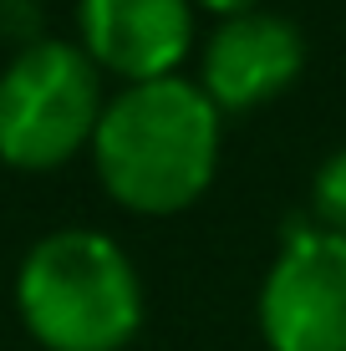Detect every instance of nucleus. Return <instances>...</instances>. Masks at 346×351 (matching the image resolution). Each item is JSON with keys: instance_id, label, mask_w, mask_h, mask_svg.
Here are the masks:
<instances>
[{"instance_id": "obj_6", "label": "nucleus", "mask_w": 346, "mask_h": 351, "mask_svg": "<svg viewBox=\"0 0 346 351\" xmlns=\"http://www.w3.org/2000/svg\"><path fill=\"white\" fill-rule=\"evenodd\" d=\"M82 51L133 82L178 77L194 51V0H77Z\"/></svg>"}, {"instance_id": "obj_2", "label": "nucleus", "mask_w": 346, "mask_h": 351, "mask_svg": "<svg viewBox=\"0 0 346 351\" xmlns=\"http://www.w3.org/2000/svg\"><path fill=\"white\" fill-rule=\"evenodd\" d=\"M16 306L46 351H123L143 326V280L117 239L51 229L21 260Z\"/></svg>"}, {"instance_id": "obj_1", "label": "nucleus", "mask_w": 346, "mask_h": 351, "mask_svg": "<svg viewBox=\"0 0 346 351\" xmlns=\"http://www.w3.org/2000/svg\"><path fill=\"white\" fill-rule=\"evenodd\" d=\"M224 112L188 77L133 82L102 107L92 163L133 214H178L214 184Z\"/></svg>"}, {"instance_id": "obj_5", "label": "nucleus", "mask_w": 346, "mask_h": 351, "mask_svg": "<svg viewBox=\"0 0 346 351\" xmlns=\"http://www.w3.org/2000/svg\"><path fill=\"white\" fill-rule=\"evenodd\" d=\"M306 66V36L275 10L230 16L204 36L199 51V87L219 112H249L280 97Z\"/></svg>"}, {"instance_id": "obj_3", "label": "nucleus", "mask_w": 346, "mask_h": 351, "mask_svg": "<svg viewBox=\"0 0 346 351\" xmlns=\"http://www.w3.org/2000/svg\"><path fill=\"white\" fill-rule=\"evenodd\" d=\"M82 46L31 41L0 71V158L10 168H56L92 148L102 123V77Z\"/></svg>"}, {"instance_id": "obj_4", "label": "nucleus", "mask_w": 346, "mask_h": 351, "mask_svg": "<svg viewBox=\"0 0 346 351\" xmlns=\"http://www.w3.org/2000/svg\"><path fill=\"white\" fill-rule=\"evenodd\" d=\"M255 321L270 351H346V234L295 224L260 280Z\"/></svg>"}, {"instance_id": "obj_8", "label": "nucleus", "mask_w": 346, "mask_h": 351, "mask_svg": "<svg viewBox=\"0 0 346 351\" xmlns=\"http://www.w3.org/2000/svg\"><path fill=\"white\" fill-rule=\"evenodd\" d=\"M194 5H204V10H214L219 21H230V16H249V10H265L260 0H194Z\"/></svg>"}, {"instance_id": "obj_7", "label": "nucleus", "mask_w": 346, "mask_h": 351, "mask_svg": "<svg viewBox=\"0 0 346 351\" xmlns=\"http://www.w3.org/2000/svg\"><path fill=\"white\" fill-rule=\"evenodd\" d=\"M311 214H316L321 229H331V234H346V148H336L326 163L316 168Z\"/></svg>"}]
</instances>
